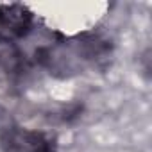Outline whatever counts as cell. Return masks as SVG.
<instances>
[{
    "label": "cell",
    "instance_id": "2",
    "mask_svg": "<svg viewBox=\"0 0 152 152\" xmlns=\"http://www.w3.org/2000/svg\"><path fill=\"white\" fill-rule=\"evenodd\" d=\"M34 16L22 4H0V41L13 43L27 36L32 29Z\"/></svg>",
    "mask_w": 152,
    "mask_h": 152
},
{
    "label": "cell",
    "instance_id": "3",
    "mask_svg": "<svg viewBox=\"0 0 152 152\" xmlns=\"http://www.w3.org/2000/svg\"><path fill=\"white\" fill-rule=\"evenodd\" d=\"M23 56L15 43L0 41V81H9L22 72Z\"/></svg>",
    "mask_w": 152,
    "mask_h": 152
},
{
    "label": "cell",
    "instance_id": "1",
    "mask_svg": "<svg viewBox=\"0 0 152 152\" xmlns=\"http://www.w3.org/2000/svg\"><path fill=\"white\" fill-rule=\"evenodd\" d=\"M0 148L2 152H57L52 136L18 125L6 127L2 131Z\"/></svg>",
    "mask_w": 152,
    "mask_h": 152
}]
</instances>
